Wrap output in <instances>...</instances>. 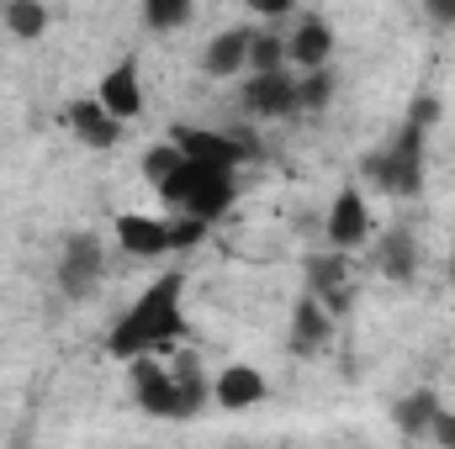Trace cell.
<instances>
[{"label":"cell","mask_w":455,"mask_h":449,"mask_svg":"<svg viewBox=\"0 0 455 449\" xmlns=\"http://www.w3.org/2000/svg\"><path fill=\"white\" fill-rule=\"evenodd\" d=\"M186 21H191V0H154V5H143V27H154V32H175Z\"/></svg>","instance_id":"obj_22"},{"label":"cell","mask_w":455,"mask_h":449,"mask_svg":"<svg viewBox=\"0 0 455 449\" xmlns=\"http://www.w3.org/2000/svg\"><path fill=\"white\" fill-rule=\"evenodd\" d=\"M243 112L249 116H297V75H249L243 80Z\"/></svg>","instance_id":"obj_11"},{"label":"cell","mask_w":455,"mask_h":449,"mask_svg":"<svg viewBox=\"0 0 455 449\" xmlns=\"http://www.w3.org/2000/svg\"><path fill=\"white\" fill-rule=\"evenodd\" d=\"M429 439H435L440 449H455V413H451V407H445V413L435 418V429H429Z\"/></svg>","instance_id":"obj_25"},{"label":"cell","mask_w":455,"mask_h":449,"mask_svg":"<svg viewBox=\"0 0 455 449\" xmlns=\"http://www.w3.org/2000/svg\"><path fill=\"white\" fill-rule=\"evenodd\" d=\"M101 264H107V254H101V238H91V232H75L69 243H64V254H59V291L64 296H91L96 291V280H101Z\"/></svg>","instance_id":"obj_9"},{"label":"cell","mask_w":455,"mask_h":449,"mask_svg":"<svg viewBox=\"0 0 455 449\" xmlns=\"http://www.w3.org/2000/svg\"><path fill=\"white\" fill-rule=\"evenodd\" d=\"M64 127H69L85 148H116V143H122V122H116L96 96L69 101V106H64Z\"/></svg>","instance_id":"obj_12"},{"label":"cell","mask_w":455,"mask_h":449,"mask_svg":"<svg viewBox=\"0 0 455 449\" xmlns=\"http://www.w3.org/2000/svg\"><path fill=\"white\" fill-rule=\"evenodd\" d=\"M0 21H5L21 43H37V37L48 32V11H43L37 0H11V5L0 11Z\"/></svg>","instance_id":"obj_19"},{"label":"cell","mask_w":455,"mask_h":449,"mask_svg":"<svg viewBox=\"0 0 455 449\" xmlns=\"http://www.w3.org/2000/svg\"><path fill=\"white\" fill-rule=\"evenodd\" d=\"M424 159H429V127L403 122V127L365 159V175H371V185H381L387 196L408 201V196L424 191Z\"/></svg>","instance_id":"obj_3"},{"label":"cell","mask_w":455,"mask_h":449,"mask_svg":"<svg viewBox=\"0 0 455 449\" xmlns=\"http://www.w3.org/2000/svg\"><path fill=\"white\" fill-rule=\"evenodd\" d=\"M429 16H435V21H455V0H440V5H429Z\"/></svg>","instance_id":"obj_26"},{"label":"cell","mask_w":455,"mask_h":449,"mask_svg":"<svg viewBox=\"0 0 455 449\" xmlns=\"http://www.w3.org/2000/svg\"><path fill=\"white\" fill-rule=\"evenodd\" d=\"M127 381H132V402L154 418H196L212 397V381L202 375V359L191 349H175L170 365L159 359H132L127 365Z\"/></svg>","instance_id":"obj_2"},{"label":"cell","mask_w":455,"mask_h":449,"mask_svg":"<svg viewBox=\"0 0 455 449\" xmlns=\"http://www.w3.org/2000/svg\"><path fill=\"white\" fill-rule=\"evenodd\" d=\"M170 143L180 148V159L207 164V169H238L243 159H254V143L238 132H218V127H170Z\"/></svg>","instance_id":"obj_5"},{"label":"cell","mask_w":455,"mask_h":449,"mask_svg":"<svg viewBox=\"0 0 455 449\" xmlns=\"http://www.w3.org/2000/svg\"><path fill=\"white\" fill-rule=\"evenodd\" d=\"M180 291H186V275H180V270H164L154 286H143V296L112 323L107 354L122 359V365L175 354V349L186 343V307H180Z\"/></svg>","instance_id":"obj_1"},{"label":"cell","mask_w":455,"mask_h":449,"mask_svg":"<svg viewBox=\"0 0 455 449\" xmlns=\"http://www.w3.org/2000/svg\"><path fill=\"white\" fill-rule=\"evenodd\" d=\"M451 259H455V238H451Z\"/></svg>","instance_id":"obj_27"},{"label":"cell","mask_w":455,"mask_h":449,"mask_svg":"<svg viewBox=\"0 0 455 449\" xmlns=\"http://www.w3.org/2000/svg\"><path fill=\"white\" fill-rule=\"evenodd\" d=\"M307 296H313L334 323L355 307V286H349V259H344V254H313V259H307Z\"/></svg>","instance_id":"obj_7"},{"label":"cell","mask_w":455,"mask_h":449,"mask_svg":"<svg viewBox=\"0 0 455 449\" xmlns=\"http://www.w3.org/2000/svg\"><path fill=\"white\" fill-rule=\"evenodd\" d=\"M249 43H254V27H228L207 43L202 53V69L212 80H233V75H249Z\"/></svg>","instance_id":"obj_15"},{"label":"cell","mask_w":455,"mask_h":449,"mask_svg":"<svg viewBox=\"0 0 455 449\" xmlns=\"http://www.w3.org/2000/svg\"><path fill=\"white\" fill-rule=\"evenodd\" d=\"M207 238V223H196V217H170V254H186L191 243H202Z\"/></svg>","instance_id":"obj_24"},{"label":"cell","mask_w":455,"mask_h":449,"mask_svg":"<svg viewBox=\"0 0 455 449\" xmlns=\"http://www.w3.org/2000/svg\"><path fill=\"white\" fill-rule=\"evenodd\" d=\"M329 101H334V75L329 69L297 75V112H323Z\"/></svg>","instance_id":"obj_21"},{"label":"cell","mask_w":455,"mask_h":449,"mask_svg":"<svg viewBox=\"0 0 455 449\" xmlns=\"http://www.w3.org/2000/svg\"><path fill=\"white\" fill-rule=\"evenodd\" d=\"M270 397V381L254 370V365H223L218 375H212V402L228 407V413H249V407H259Z\"/></svg>","instance_id":"obj_10"},{"label":"cell","mask_w":455,"mask_h":449,"mask_svg":"<svg viewBox=\"0 0 455 449\" xmlns=\"http://www.w3.org/2000/svg\"><path fill=\"white\" fill-rule=\"evenodd\" d=\"M91 96H96V101H101L122 127H127L132 116H143V64H138V53H122L112 69L96 80V91H91Z\"/></svg>","instance_id":"obj_6"},{"label":"cell","mask_w":455,"mask_h":449,"mask_svg":"<svg viewBox=\"0 0 455 449\" xmlns=\"http://www.w3.org/2000/svg\"><path fill=\"white\" fill-rule=\"evenodd\" d=\"M329 53H334V27L323 16H302L286 37V64L313 75V69H329Z\"/></svg>","instance_id":"obj_13"},{"label":"cell","mask_w":455,"mask_h":449,"mask_svg":"<svg viewBox=\"0 0 455 449\" xmlns=\"http://www.w3.org/2000/svg\"><path fill=\"white\" fill-rule=\"evenodd\" d=\"M116 248L138 254V259H159V254H170V223L143 217V212H122L116 217Z\"/></svg>","instance_id":"obj_14"},{"label":"cell","mask_w":455,"mask_h":449,"mask_svg":"<svg viewBox=\"0 0 455 449\" xmlns=\"http://www.w3.org/2000/svg\"><path fill=\"white\" fill-rule=\"evenodd\" d=\"M159 196H164V207H170L175 217H196V223L212 227L228 207H233L238 185H233V175H228V169H207V164L180 159V169L159 185Z\"/></svg>","instance_id":"obj_4"},{"label":"cell","mask_w":455,"mask_h":449,"mask_svg":"<svg viewBox=\"0 0 455 449\" xmlns=\"http://www.w3.org/2000/svg\"><path fill=\"white\" fill-rule=\"evenodd\" d=\"M323 232H329V248L344 254V259H349V254H360V248L371 243V207H365V196H360L355 185H344L339 196H334Z\"/></svg>","instance_id":"obj_8"},{"label":"cell","mask_w":455,"mask_h":449,"mask_svg":"<svg viewBox=\"0 0 455 449\" xmlns=\"http://www.w3.org/2000/svg\"><path fill=\"white\" fill-rule=\"evenodd\" d=\"M286 69V37L281 32H254L249 43V75H281Z\"/></svg>","instance_id":"obj_20"},{"label":"cell","mask_w":455,"mask_h":449,"mask_svg":"<svg viewBox=\"0 0 455 449\" xmlns=\"http://www.w3.org/2000/svg\"><path fill=\"white\" fill-rule=\"evenodd\" d=\"M175 169H180V148H175L170 138H164V143H154V148L143 154V175H148V185H154V191H159Z\"/></svg>","instance_id":"obj_23"},{"label":"cell","mask_w":455,"mask_h":449,"mask_svg":"<svg viewBox=\"0 0 455 449\" xmlns=\"http://www.w3.org/2000/svg\"><path fill=\"white\" fill-rule=\"evenodd\" d=\"M440 413H445L440 391H429V386H424V391H408V397L392 407V423H397L408 439H424V434L435 429V418H440Z\"/></svg>","instance_id":"obj_17"},{"label":"cell","mask_w":455,"mask_h":449,"mask_svg":"<svg viewBox=\"0 0 455 449\" xmlns=\"http://www.w3.org/2000/svg\"><path fill=\"white\" fill-rule=\"evenodd\" d=\"M286 338H291V354H297V359H307V354H318V349L334 338V318H329L307 291H302V296H297V307H291V334H286Z\"/></svg>","instance_id":"obj_16"},{"label":"cell","mask_w":455,"mask_h":449,"mask_svg":"<svg viewBox=\"0 0 455 449\" xmlns=\"http://www.w3.org/2000/svg\"><path fill=\"white\" fill-rule=\"evenodd\" d=\"M376 264H381V275L387 280H397V286H408L413 280V270H419V243H413V232H387L381 238V254H376Z\"/></svg>","instance_id":"obj_18"}]
</instances>
